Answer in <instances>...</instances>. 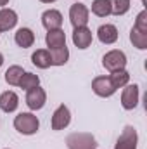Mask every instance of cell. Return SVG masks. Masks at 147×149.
Masks as SVG:
<instances>
[{
  "mask_svg": "<svg viewBox=\"0 0 147 149\" xmlns=\"http://www.w3.org/2000/svg\"><path fill=\"white\" fill-rule=\"evenodd\" d=\"M40 121L33 113H19L14 118V128L23 135H33L38 132Z\"/></svg>",
  "mask_w": 147,
  "mask_h": 149,
  "instance_id": "obj_1",
  "label": "cell"
},
{
  "mask_svg": "<svg viewBox=\"0 0 147 149\" xmlns=\"http://www.w3.org/2000/svg\"><path fill=\"white\" fill-rule=\"evenodd\" d=\"M66 144L69 149H97V141L92 134L74 132L66 137Z\"/></svg>",
  "mask_w": 147,
  "mask_h": 149,
  "instance_id": "obj_2",
  "label": "cell"
},
{
  "mask_svg": "<svg viewBox=\"0 0 147 149\" xmlns=\"http://www.w3.org/2000/svg\"><path fill=\"white\" fill-rule=\"evenodd\" d=\"M102 64L107 71H119V70H125L126 66V56L125 52L121 50H109L104 57H102Z\"/></svg>",
  "mask_w": 147,
  "mask_h": 149,
  "instance_id": "obj_3",
  "label": "cell"
},
{
  "mask_svg": "<svg viewBox=\"0 0 147 149\" xmlns=\"http://www.w3.org/2000/svg\"><path fill=\"white\" fill-rule=\"evenodd\" d=\"M69 21L73 24V28H81V26H87L88 23V9L87 5L83 3H73L71 9H69Z\"/></svg>",
  "mask_w": 147,
  "mask_h": 149,
  "instance_id": "obj_4",
  "label": "cell"
},
{
  "mask_svg": "<svg viewBox=\"0 0 147 149\" xmlns=\"http://www.w3.org/2000/svg\"><path fill=\"white\" fill-rule=\"evenodd\" d=\"M137 142H139V137H137V130L133 127H125L118 142H116V148L114 149H137Z\"/></svg>",
  "mask_w": 147,
  "mask_h": 149,
  "instance_id": "obj_5",
  "label": "cell"
},
{
  "mask_svg": "<svg viewBox=\"0 0 147 149\" xmlns=\"http://www.w3.org/2000/svg\"><path fill=\"white\" fill-rule=\"evenodd\" d=\"M47 102V94L43 88H40V85L35 87V88H30L28 94H26V104L31 111H38L45 106Z\"/></svg>",
  "mask_w": 147,
  "mask_h": 149,
  "instance_id": "obj_6",
  "label": "cell"
},
{
  "mask_svg": "<svg viewBox=\"0 0 147 149\" xmlns=\"http://www.w3.org/2000/svg\"><path fill=\"white\" fill-rule=\"evenodd\" d=\"M92 90H94L99 97H111V95L116 92L114 85L111 83L109 76H97V78H94V81H92Z\"/></svg>",
  "mask_w": 147,
  "mask_h": 149,
  "instance_id": "obj_7",
  "label": "cell"
},
{
  "mask_svg": "<svg viewBox=\"0 0 147 149\" xmlns=\"http://www.w3.org/2000/svg\"><path fill=\"white\" fill-rule=\"evenodd\" d=\"M71 121V113L68 106L61 104L52 114V130H64Z\"/></svg>",
  "mask_w": 147,
  "mask_h": 149,
  "instance_id": "obj_8",
  "label": "cell"
},
{
  "mask_svg": "<svg viewBox=\"0 0 147 149\" xmlns=\"http://www.w3.org/2000/svg\"><path fill=\"white\" fill-rule=\"evenodd\" d=\"M139 104V85H125L121 94V106L125 109H133Z\"/></svg>",
  "mask_w": 147,
  "mask_h": 149,
  "instance_id": "obj_9",
  "label": "cell"
},
{
  "mask_svg": "<svg viewBox=\"0 0 147 149\" xmlns=\"http://www.w3.org/2000/svg\"><path fill=\"white\" fill-rule=\"evenodd\" d=\"M42 24L47 28V31L50 30H61L62 26V14L55 9H49L42 14Z\"/></svg>",
  "mask_w": 147,
  "mask_h": 149,
  "instance_id": "obj_10",
  "label": "cell"
},
{
  "mask_svg": "<svg viewBox=\"0 0 147 149\" xmlns=\"http://www.w3.org/2000/svg\"><path fill=\"white\" fill-rule=\"evenodd\" d=\"M73 43L78 49H88L92 43V31L87 26L81 28H74L73 31Z\"/></svg>",
  "mask_w": 147,
  "mask_h": 149,
  "instance_id": "obj_11",
  "label": "cell"
},
{
  "mask_svg": "<svg viewBox=\"0 0 147 149\" xmlns=\"http://www.w3.org/2000/svg\"><path fill=\"white\" fill-rule=\"evenodd\" d=\"M17 106H19V97H17L16 92L7 90V92H3V94L0 95V109H2L3 113L16 111Z\"/></svg>",
  "mask_w": 147,
  "mask_h": 149,
  "instance_id": "obj_12",
  "label": "cell"
},
{
  "mask_svg": "<svg viewBox=\"0 0 147 149\" xmlns=\"http://www.w3.org/2000/svg\"><path fill=\"white\" fill-rule=\"evenodd\" d=\"M17 24V14L12 9H0V33L9 31Z\"/></svg>",
  "mask_w": 147,
  "mask_h": 149,
  "instance_id": "obj_13",
  "label": "cell"
},
{
  "mask_svg": "<svg viewBox=\"0 0 147 149\" xmlns=\"http://www.w3.org/2000/svg\"><path fill=\"white\" fill-rule=\"evenodd\" d=\"M97 37L102 43L111 45V43H114L118 40V28L114 24H102L97 30Z\"/></svg>",
  "mask_w": 147,
  "mask_h": 149,
  "instance_id": "obj_14",
  "label": "cell"
},
{
  "mask_svg": "<svg viewBox=\"0 0 147 149\" xmlns=\"http://www.w3.org/2000/svg\"><path fill=\"white\" fill-rule=\"evenodd\" d=\"M45 43L50 49H57V47H64L66 45V33L62 30H50L45 35Z\"/></svg>",
  "mask_w": 147,
  "mask_h": 149,
  "instance_id": "obj_15",
  "label": "cell"
},
{
  "mask_svg": "<svg viewBox=\"0 0 147 149\" xmlns=\"http://www.w3.org/2000/svg\"><path fill=\"white\" fill-rule=\"evenodd\" d=\"M14 40H16V43L19 47L28 49V47H31L35 43V33L30 28H19L16 31V35H14Z\"/></svg>",
  "mask_w": 147,
  "mask_h": 149,
  "instance_id": "obj_16",
  "label": "cell"
},
{
  "mask_svg": "<svg viewBox=\"0 0 147 149\" xmlns=\"http://www.w3.org/2000/svg\"><path fill=\"white\" fill-rule=\"evenodd\" d=\"M31 61H33V64H35L37 68H40V70H47V68H50V66H52L50 52H49V50H45V49H38L37 52H33Z\"/></svg>",
  "mask_w": 147,
  "mask_h": 149,
  "instance_id": "obj_17",
  "label": "cell"
},
{
  "mask_svg": "<svg viewBox=\"0 0 147 149\" xmlns=\"http://www.w3.org/2000/svg\"><path fill=\"white\" fill-rule=\"evenodd\" d=\"M50 59H52V66H64L69 59V50L68 47H57V49H50Z\"/></svg>",
  "mask_w": 147,
  "mask_h": 149,
  "instance_id": "obj_18",
  "label": "cell"
},
{
  "mask_svg": "<svg viewBox=\"0 0 147 149\" xmlns=\"http://www.w3.org/2000/svg\"><path fill=\"white\" fill-rule=\"evenodd\" d=\"M109 80H111V83L114 85V88L118 90V88H121V87L128 85V80H130V73H128L126 70L112 71V73L109 74Z\"/></svg>",
  "mask_w": 147,
  "mask_h": 149,
  "instance_id": "obj_19",
  "label": "cell"
},
{
  "mask_svg": "<svg viewBox=\"0 0 147 149\" xmlns=\"http://www.w3.org/2000/svg\"><path fill=\"white\" fill-rule=\"evenodd\" d=\"M92 12L99 17H106L111 14V3L109 0H94L92 3Z\"/></svg>",
  "mask_w": 147,
  "mask_h": 149,
  "instance_id": "obj_20",
  "label": "cell"
},
{
  "mask_svg": "<svg viewBox=\"0 0 147 149\" xmlns=\"http://www.w3.org/2000/svg\"><path fill=\"white\" fill-rule=\"evenodd\" d=\"M130 40H132L133 47H137V49H140V50H146L147 49V33L139 31L137 28H132V31H130Z\"/></svg>",
  "mask_w": 147,
  "mask_h": 149,
  "instance_id": "obj_21",
  "label": "cell"
},
{
  "mask_svg": "<svg viewBox=\"0 0 147 149\" xmlns=\"http://www.w3.org/2000/svg\"><path fill=\"white\" fill-rule=\"evenodd\" d=\"M23 68L21 66H10L7 71H5V81L9 85H19V80L23 78Z\"/></svg>",
  "mask_w": 147,
  "mask_h": 149,
  "instance_id": "obj_22",
  "label": "cell"
},
{
  "mask_svg": "<svg viewBox=\"0 0 147 149\" xmlns=\"http://www.w3.org/2000/svg\"><path fill=\"white\" fill-rule=\"evenodd\" d=\"M111 3V14L114 16H123L130 10V0H109Z\"/></svg>",
  "mask_w": 147,
  "mask_h": 149,
  "instance_id": "obj_23",
  "label": "cell"
},
{
  "mask_svg": "<svg viewBox=\"0 0 147 149\" xmlns=\"http://www.w3.org/2000/svg\"><path fill=\"white\" fill-rule=\"evenodd\" d=\"M40 85V78H38L37 74L33 73H24L23 74V78L19 80V87L23 88V90H30V88H35Z\"/></svg>",
  "mask_w": 147,
  "mask_h": 149,
  "instance_id": "obj_24",
  "label": "cell"
},
{
  "mask_svg": "<svg viewBox=\"0 0 147 149\" xmlns=\"http://www.w3.org/2000/svg\"><path fill=\"white\" fill-rule=\"evenodd\" d=\"M133 28H137V30H139V31H142V33H147V12H146V10H142V12L137 16Z\"/></svg>",
  "mask_w": 147,
  "mask_h": 149,
  "instance_id": "obj_25",
  "label": "cell"
},
{
  "mask_svg": "<svg viewBox=\"0 0 147 149\" xmlns=\"http://www.w3.org/2000/svg\"><path fill=\"white\" fill-rule=\"evenodd\" d=\"M9 3V0H0V7H3V5H7Z\"/></svg>",
  "mask_w": 147,
  "mask_h": 149,
  "instance_id": "obj_26",
  "label": "cell"
},
{
  "mask_svg": "<svg viewBox=\"0 0 147 149\" xmlns=\"http://www.w3.org/2000/svg\"><path fill=\"white\" fill-rule=\"evenodd\" d=\"M40 2H43V3H52V2H55V0H40Z\"/></svg>",
  "mask_w": 147,
  "mask_h": 149,
  "instance_id": "obj_27",
  "label": "cell"
},
{
  "mask_svg": "<svg viewBox=\"0 0 147 149\" xmlns=\"http://www.w3.org/2000/svg\"><path fill=\"white\" fill-rule=\"evenodd\" d=\"M2 64H3V56L0 54V66H2Z\"/></svg>",
  "mask_w": 147,
  "mask_h": 149,
  "instance_id": "obj_28",
  "label": "cell"
},
{
  "mask_svg": "<svg viewBox=\"0 0 147 149\" xmlns=\"http://www.w3.org/2000/svg\"><path fill=\"white\" fill-rule=\"evenodd\" d=\"M142 2H146V0H142Z\"/></svg>",
  "mask_w": 147,
  "mask_h": 149,
  "instance_id": "obj_29",
  "label": "cell"
}]
</instances>
